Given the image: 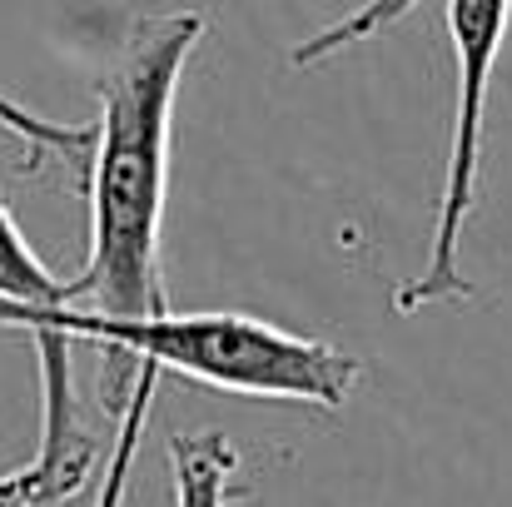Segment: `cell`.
<instances>
[{"mask_svg":"<svg viewBox=\"0 0 512 507\" xmlns=\"http://www.w3.org/2000/svg\"><path fill=\"white\" fill-rule=\"evenodd\" d=\"M204 30V10L145 15L125 35L120 60L100 75V120L90 150V259L80 279H70V304L80 309L110 319L165 314L160 234L174 95Z\"/></svg>","mask_w":512,"mask_h":507,"instance_id":"1","label":"cell"},{"mask_svg":"<svg viewBox=\"0 0 512 507\" xmlns=\"http://www.w3.org/2000/svg\"><path fill=\"white\" fill-rule=\"evenodd\" d=\"M0 329H55L70 338H90L105 348L100 398L120 418L135 388V363L150 358L194 383L309 403V408H343L363 378V358L343 353L324 338L284 334L249 314H145V319H110L80 304H15L0 299Z\"/></svg>","mask_w":512,"mask_h":507,"instance_id":"2","label":"cell"},{"mask_svg":"<svg viewBox=\"0 0 512 507\" xmlns=\"http://www.w3.org/2000/svg\"><path fill=\"white\" fill-rule=\"evenodd\" d=\"M512 20V0H448V35L458 55V105H453V140L443 165V199L433 224V249L418 279H408L393 294V314H418L428 304L473 299V284L463 279V229L478 209V169H483V110H488V80L503 50Z\"/></svg>","mask_w":512,"mask_h":507,"instance_id":"3","label":"cell"},{"mask_svg":"<svg viewBox=\"0 0 512 507\" xmlns=\"http://www.w3.org/2000/svg\"><path fill=\"white\" fill-rule=\"evenodd\" d=\"M30 343L40 358V453L30 468L15 473V483L30 507H50L85 488V478L100 458V438L90 433V423L80 413L75 363H70L75 338L55 334V329H30Z\"/></svg>","mask_w":512,"mask_h":507,"instance_id":"4","label":"cell"},{"mask_svg":"<svg viewBox=\"0 0 512 507\" xmlns=\"http://www.w3.org/2000/svg\"><path fill=\"white\" fill-rule=\"evenodd\" d=\"M174 507H234V478H239V448L229 433H174Z\"/></svg>","mask_w":512,"mask_h":507,"instance_id":"5","label":"cell"},{"mask_svg":"<svg viewBox=\"0 0 512 507\" xmlns=\"http://www.w3.org/2000/svg\"><path fill=\"white\" fill-rule=\"evenodd\" d=\"M160 373H165V368L150 363V358L135 363V388H130V398H125L120 433H115V448H110V458H105L95 507H125V488H130V473H135V458H140V443H145V423H150V408H155Z\"/></svg>","mask_w":512,"mask_h":507,"instance_id":"6","label":"cell"},{"mask_svg":"<svg viewBox=\"0 0 512 507\" xmlns=\"http://www.w3.org/2000/svg\"><path fill=\"white\" fill-rule=\"evenodd\" d=\"M0 299H15V304H70V284H60L35 259V249L25 244L5 194H0Z\"/></svg>","mask_w":512,"mask_h":507,"instance_id":"7","label":"cell"},{"mask_svg":"<svg viewBox=\"0 0 512 507\" xmlns=\"http://www.w3.org/2000/svg\"><path fill=\"white\" fill-rule=\"evenodd\" d=\"M0 130H10L25 145V169H35L40 160H65V165L90 169V150H95V125H60V120H40L25 105L0 95Z\"/></svg>","mask_w":512,"mask_h":507,"instance_id":"8","label":"cell"},{"mask_svg":"<svg viewBox=\"0 0 512 507\" xmlns=\"http://www.w3.org/2000/svg\"><path fill=\"white\" fill-rule=\"evenodd\" d=\"M413 5H423V0H363L358 10H348L343 20L334 25H324L319 35H309V40H299L294 50H289V65H319V60H334L343 55L348 45H363V40H373L378 30H388L393 20H403Z\"/></svg>","mask_w":512,"mask_h":507,"instance_id":"9","label":"cell"}]
</instances>
